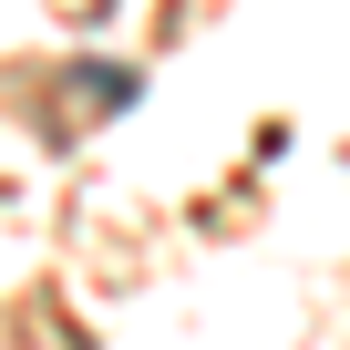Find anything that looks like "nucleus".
<instances>
[{
  "label": "nucleus",
  "mask_w": 350,
  "mask_h": 350,
  "mask_svg": "<svg viewBox=\"0 0 350 350\" xmlns=\"http://www.w3.org/2000/svg\"><path fill=\"white\" fill-rule=\"evenodd\" d=\"M72 83H83V103H93V113L144 103V72H124V62H72Z\"/></svg>",
  "instance_id": "obj_1"
}]
</instances>
